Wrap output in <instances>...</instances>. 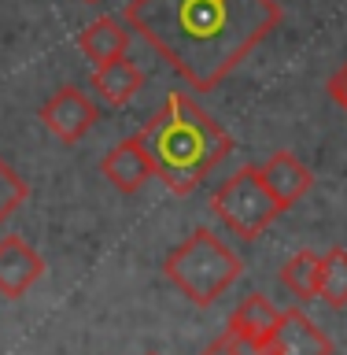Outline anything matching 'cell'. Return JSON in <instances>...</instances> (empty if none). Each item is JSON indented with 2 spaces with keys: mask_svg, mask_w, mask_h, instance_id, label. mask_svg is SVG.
Segmentation results:
<instances>
[{
  "mask_svg": "<svg viewBox=\"0 0 347 355\" xmlns=\"http://www.w3.org/2000/svg\"><path fill=\"white\" fill-rule=\"evenodd\" d=\"M329 96L337 100V104H340L344 111H347V60L340 63V71L329 78Z\"/></svg>",
  "mask_w": 347,
  "mask_h": 355,
  "instance_id": "cell-17",
  "label": "cell"
},
{
  "mask_svg": "<svg viewBox=\"0 0 347 355\" xmlns=\"http://www.w3.org/2000/svg\"><path fill=\"white\" fill-rule=\"evenodd\" d=\"M199 355H266V348H259V344H248L240 337H233V333H222L218 340H211Z\"/></svg>",
  "mask_w": 347,
  "mask_h": 355,
  "instance_id": "cell-16",
  "label": "cell"
},
{
  "mask_svg": "<svg viewBox=\"0 0 347 355\" xmlns=\"http://www.w3.org/2000/svg\"><path fill=\"white\" fill-rule=\"evenodd\" d=\"M126 22L196 93H211L281 22L277 0H130Z\"/></svg>",
  "mask_w": 347,
  "mask_h": 355,
  "instance_id": "cell-1",
  "label": "cell"
},
{
  "mask_svg": "<svg viewBox=\"0 0 347 355\" xmlns=\"http://www.w3.org/2000/svg\"><path fill=\"white\" fill-rule=\"evenodd\" d=\"M277 322H281V311H277L270 300L248 296V300H244V304L229 315V329H226V333H233V337H240V340H248V344H259V348H266V340L274 337Z\"/></svg>",
  "mask_w": 347,
  "mask_h": 355,
  "instance_id": "cell-11",
  "label": "cell"
},
{
  "mask_svg": "<svg viewBox=\"0 0 347 355\" xmlns=\"http://www.w3.org/2000/svg\"><path fill=\"white\" fill-rule=\"evenodd\" d=\"M100 174H104V182H111L118 193H141V189L155 178V163H152L148 148L141 144V137H126L100 159Z\"/></svg>",
  "mask_w": 347,
  "mask_h": 355,
  "instance_id": "cell-6",
  "label": "cell"
},
{
  "mask_svg": "<svg viewBox=\"0 0 347 355\" xmlns=\"http://www.w3.org/2000/svg\"><path fill=\"white\" fill-rule=\"evenodd\" d=\"M259 174H263L266 189L274 193V200L281 207H292L296 200H303L310 193V185H314V174H310L292 152H274L270 159L259 166Z\"/></svg>",
  "mask_w": 347,
  "mask_h": 355,
  "instance_id": "cell-9",
  "label": "cell"
},
{
  "mask_svg": "<svg viewBox=\"0 0 347 355\" xmlns=\"http://www.w3.org/2000/svg\"><path fill=\"white\" fill-rule=\"evenodd\" d=\"M211 211L226 222V226L244 241H255L263 230H270L277 215H281V204L274 200V193L266 189L259 166H240L229 182H222L211 196Z\"/></svg>",
  "mask_w": 347,
  "mask_h": 355,
  "instance_id": "cell-4",
  "label": "cell"
},
{
  "mask_svg": "<svg viewBox=\"0 0 347 355\" xmlns=\"http://www.w3.org/2000/svg\"><path fill=\"white\" fill-rule=\"evenodd\" d=\"M85 4H96V0H85Z\"/></svg>",
  "mask_w": 347,
  "mask_h": 355,
  "instance_id": "cell-18",
  "label": "cell"
},
{
  "mask_svg": "<svg viewBox=\"0 0 347 355\" xmlns=\"http://www.w3.org/2000/svg\"><path fill=\"white\" fill-rule=\"evenodd\" d=\"M163 270L196 307H211L240 277L244 259L233 248H226L211 230H196L166 255Z\"/></svg>",
  "mask_w": 347,
  "mask_h": 355,
  "instance_id": "cell-3",
  "label": "cell"
},
{
  "mask_svg": "<svg viewBox=\"0 0 347 355\" xmlns=\"http://www.w3.org/2000/svg\"><path fill=\"white\" fill-rule=\"evenodd\" d=\"M30 196V189H26V182L11 171V163L0 155V226L15 215V211L22 207V200Z\"/></svg>",
  "mask_w": 347,
  "mask_h": 355,
  "instance_id": "cell-15",
  "label": "cell"
},
{
  "mask_svg": "<svg viewBox=\"0 0 347 355\" xmlns=\"http://www.w3.org/2000/svg\"><path fill=\"white\" fill-rule=\"evenodd\" d=\"M44 274V259L37 255L33 244H26L19 233L0 237V293L8 300L26 296Z\"/></svg>",
  "mask_w": 347,
  "mask_h": 355,
  "instance_id": "cell-7",
  "label": "cell"
},
{
  "mask_svg": "<svg viewBox=\"0 0 347 355\" xmlns=\"http://www.w3.org/2000/svg\"><path fill=\"white\" fill-rule=\"evenodd\" d=\"M78 49H82V55L96 67H104L111 60H122L130 49V22H122L115 15L93 19L82 33H78Z\"/></svg>",
  "mask_w": 347,
  "mask_h": 355,
  "instance_id": "cell-10",
  "label": "cell"
},
{
  "mask_svg": "<svg viewBox=\"0 0 347 355\" xmlns=\"http://www.w3.org/2000/svg\"><path fill=\"white\" fill-rule=\"evenodd\" d=\"M318 300H326L329 307L347 304V252L332 248L321 255V270H318Z\"/></svg>",
  "mask_w": 347,
  "mask_h": 355,
  "instance_id": "cell-14",
  "label": "cell"
},
{
  "mask_svg": "<svg viewBox=\"0 0 347 355\" xmlns=\"http://www.w3.org/2000/svg\"><path fill=\"white\" fill-rule=\"evenodd\" d=\"M155 163V178L174 196H188L233 152V137L193 96L170 93L137 133Z\"/></svg>",
  "mask_w": 347,
  "mask_h": 355,
  "instance_id": "cell-2",
  "label": "cell"
},
{
  "mask_svg": "<svg viewBox=\"0 0 347 355\" xmlns=\"http://www.w3.org/2000/svg\"><path fill=\"white\" fill-rule=\"evenodd\" d=\"M318 270H321V255L310 248H299L281 266V285L299 300H318Z\"/></svg>",
  "mask_w": 347,
  "mask_h": 355,
  "instance_id": "cell-13",
  "label": "cell"
},
{
  "mask_svg": "<svg viewBox=\"0 0 347 355\" xmlns=\"http://www.w3.org/2000/svg\"><path fill=\"white\" fill-rule=\"evenodd\" d=\"M266 355H332V340L303 311H281L274 337L266 340Z\"/></svg>",
  "mask_w": 347,
  "mask_h": 355,
  "instance_id": "cell-8",
  "label": "cell"
},
{
  "mask_svg": "<svg viewBox=\"0 0 347 355\" xmlns=\"http://www.w3.org/2000/svg\"><path fill=\"white\" fill-rule=\"evenodd\" d=\"M141 85H144V71L137 63H130L126 55L96 67V74H93V89L100 93V100H107L111 107L130 104V100L141 93Z\"/></svg>",
  "mask_w": 347,
  "mask_h": 355,
  "instance_id": "cell-12",
  "label": "cell"
},
{
  "mask_svg": "<svg viewBox=\"0 0 347 355\" xmlns=\"http://www.w3.org/2000/svg\"><path fill=\"white\" fill-rule=\"evenodd\" d=\"M100 111L78 85H63L41 104V122L48 126V133H55L63 144H78L89 130L96 126Z\"/></svg>",
  "mask_w": 347,
  "mask_h": 355,
  "instance_id": "cell-5",
  "label": "cell"
}]
</instances>
